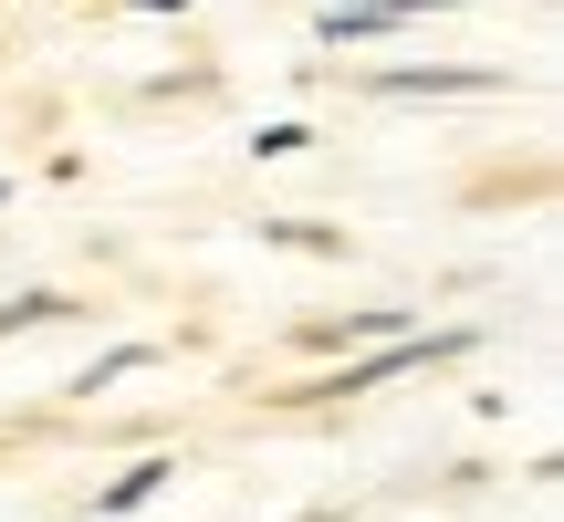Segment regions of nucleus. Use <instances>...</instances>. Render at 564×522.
Wrapping results in <instances>:
<instances>
[{"label": "nucleus", "instance_id": "obj_1", "mask_svg": "<svg viewBox=\"0 0 564 522\" xmlns=\"http://www.w3.org/2000/svg\"><path fill=\"white\" fill-rule=\"evenodd\" d=\"M449 356H470V335H460V324H449V335H419V324H408V335H387L377 356H356L345 377L303 387V398H366V387H387V377H419V366H449Z\"/></svg>", "mask_w": 564, "mask_h": 522}, {"label": "nucleus", "instance_id": "obj_2", "mask_svg": "<svg viewBox=\"0 0 564 522\" xmlns=\"http://www.w3.org/2000/svg\"><path fill=\"white\" fill-rule=\"evenodd\" d=\"M512 74H491V63H470V74H377V95H502Z\"/></svg>", "mask_w": 564, "mask_h": 522}, {"label": "nucleus", "instance_id": "obj_3", "mask_svg": "<svg viewBox=\"0 0 564 522\" xmlns=\"http://www.w3.org/2000/svg\"><path fill=\"white\" fill-rule=\"evenodd\" d=\"M167 481H178L167 460H137V470H116V481H105V512H95V522H116V512H147Z\"/></svg>", "mask_w": 564, "mask_h": 522}, {"label": "nucleus", "instance_id": "obj_4", "mask_svg": "<svg viewBox=\"0 0 564 522\" xmlns=\"http://www.w3.org/2000/svg\"><path fill=\"white\" fill-rule=\"evenodd\" d=\"M147 366H158V345H116V356H95L74 377V398H105V387H126V377H147Z\"/></svg>", "mask_w": 564, "mask_h": 522}, {"label": "nucleus", "instance_id": "obj_5", "mask_svg": "<svg viewBox=\"0 0 564 522\" xmlns=\"http://www.w3.org/2000/svg\"><path fill=\"white\" fill-rule=\"evenodd\" d=\"M74 314V293H11L0 303V335H42V324H63Z\"/></svg>", "mask_w": 564, "mask_h": 522}, {"label": "nucleus", "instance_id": "obj_6", "mask_svg": "<svg viewBox=\"0 0 564 522\" xmlns=\"http://www.w3.org/2000/svg\"><path fill=\"white\" fill-rule=\"evenodd\" d=\"M137 11H188V0H137Z\"/></svg>", "mask_w": 564, "mask_h": 522}, {"label": "nucleus", "instance_id": "obj_7", "mask_svg": "<svg viewBox=\"0 0 564 522\" xmlns=\"http://www.w3.org/2000/svg\"><path fill=\"white\" fill-rule=\"evenodd\" d=\"M303 522H324V512H303Z\"/></svg>", "mask_w": 564, "mask_h": 522}]
</instances>
